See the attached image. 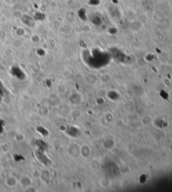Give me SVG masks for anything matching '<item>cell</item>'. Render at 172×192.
Masks as SVG:
<instances>
[{"label": "cell", "mask_w": 172, "mask_h": 192, "mask_svg": "<svg viewBox=\"0 0 172 192\" xmlns=\"http://www.w3.org/2000/svg\"><path fill=\"white\" fill-rule=\"evenodd\" d=\"M22 22L24 25L27 26L29 28H34L36 25V20L33 16H30V15L24 14L22 16Z\"/></svg>", "instance_id": "obj_1"}, {"label": "cell", "mask_w": 172, "mask_h": 192, "mask_svg": "<svg viewBox=\"0 0 172 192\" xmlns=\"http://www.w3.org/2000/svg\"><path fill=\"white\" fill-rule=\"evenodd\" d=\"M11 74L13 75L14 77L17 78L20 80H23L26 77L25 73L24 71L18 66H14L11 69Z\"/></svg>", "instance_id": "obj_2"}, {"label": "cell", "mask_w": 172, "mask_h": 192, "mask_svg": "<svg viewBox=\"0 0 172 192\" xmlns=\"http://www.w3.org/2000/svg\"><path fill=\"white\" fill-rule=\"evenodd\" d=\"M19 183L22 187L26 189L33 185V180L28 176H23L19 180Z\"/></svg>", "instance_id": "obj_3"}, {"label": "cell", "mask_w": 172, "mask_h": 192, "mask_svg": "<svg viewBox=\"0 0 172 192\" xmlns=\"http://www.w3.org/2000/svg\"><path fill=\"white\" fill-rule=\"evenodd\" d=\"M4 183L7 187L9 188H13L18 185V180H16V178L13 177V176H9V177L5 179Z\"/></svg>", "instance_id": "obj_4"}, {"label": "cell", "mask_w": 172, "mask_h": 192, "mask_svg": "<svg viewBox=\"0 0 172 192\" xmlns=\"http://www.w3.org/2000/svg\"><path fill=\"white\" fill-rule=\"evenodd\" d=\"M33 18L36 21H43L45 19V14L41 12L35 13Z\"/></svg>", "instance_id": "obj_5"}, {"label": "cell", "mask_w": 172, "mask_h": 192, "mask_svg": "<svg viewBox=\"0 0 172 192\" xmlns=\"http://www.w3.org/2000/svg\"><path fill=\"white\" fill-rule=\"evenodd\" d=\"M25 34V30L22 28H18V29L15 30V34L18 36H23Z\"/></svg>", "instance_id": "obj_6"}]
</instances>
